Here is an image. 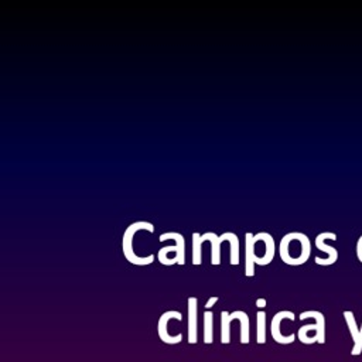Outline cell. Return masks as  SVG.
I'll list each match as a JSON object with an SVG mask.
<instances>
[{"instance_id":"e0dca14e","label":"cell","mask_w":362,"mask_h":362,"mask_svg":"<svg viewBox=\"0 0 362 362\" xmlns=\"http://www.w3.org/2000/svg\"><path fill=\"white\" fill-rule=\"evenodd\" d=\"M218 300H219V297H218V296H212V297H209V298H208V301H206V304H205V307L209 310L211 307H214V305L218 303Z\"/></svg>"},{"instance_id":"8992f818","label":"cell","mask_w":362,"mask_h":362,"mask_svg":"<svg viewBox=\"0 0 362 362\" xmlns=\"http://www.w3.org/2000/svg\"><path fill=\"white\" fill-rule=\"evenodd\" d=\"M170 320H178V321H182V314L180 311H175V310H170V311H165L161 314V317L158 318V322H157V332H158V337L160 339L164 342V344H168V345H177L182 341V334H177V335H171L168 332V322Z\"/></svg>"},{"instance_id":"7c38bea8","label":"cell","mask_w":362,"mask_h":362,"mask_svg":"<svg viewBox=\"0 0 362 362\" xmlns=\"http://www.w3.org/2000/svg\"><path fill=\"white\" fill-rule=\"evenodd\" d=\"M305 318H314L315 324L320 327V341L318 344H324L325 342V317L321 311H315V310H308V311H303L300 314V320H305Z\"/></svg>"},{"instance_id":"30bf717a","label":"cell","mask_w":362,"mask_h":362,"mask_svg":"<svg viewBox=\"0 0 362 362\" xmlns=\"http://www.w3.org/2000/svg\"><path fill=\"white\" fill-rule=\"evenodd\" d=\"M297 338L304 345H313L315 342L318 344V341H320V327L315 322L314 324H305V325L300 327V329L297 332Z\"/></svg>"},{"instance_id":"9c48e42d","label":"cell","mask_w":362,"mask_h":362,"mask_svg":"<svg viewBox=\"0 0 362 362\" xmlns=\"http://www.w3.org/2000/svg\"><path fill=\"white\" fill-rule=\"evenodd\" d=\"M344 318H345L348 331L351 334V338L354 341V346L351 349V355L352 356H358L361 354L359 352V327L356 324V320H355V315H354L352 311H344Z\"/></svg>"},{"instance_id":"3957f363","label":"cell","mask_w":362,"mask_h":362,"mask_svg":"<svg viewBox=\"0 0 362 362\" xmlns=\"http://www.w3.org/2000/svg\"><path fill=\"white\" fill-rule=\"evenodd\" d=\"M168 239H173L175 242L174 246H164L158 250L157 259L161 264L164 266H171V264H185V239L181 233L178 232H165L158 236L160 242H165Z\"/></svg>"},{"instance_id":"277c9868","label":"cell","mask_w":362,"mask_h":362,"mask_svg":"<svg viewBox=\"0 0 362 362\" xmlns=\"http://www.w3.org/2000/svg\"><path fill=\"white\" fill-rule=\"evenodd\" d=\"M327 240H337V235L334 232H321L315 236V246L317 249L325 252L328 256L327 257H318L315 256L314 262L320 266H331L334 264L337 260H338V250L334 247V246H329L327 243Z\"/></svg>"},{"instance_id":"d6986e66","label":"cell","mask_w":362,"mask_h":362,"mask_svg":"<svg viewBox=\"0 0 362 362\" xmlns=\"http://www.w3.org/2000/svg\"><path fill=\"white\" fill-rule=\"evenodd\" d=\"M359 352H362V325L359 327Z\"/></svg>"},{"instance_id":"7a4b0ae2","label":"cell","mask_w":362,"mask_h":362,"mask_svg":"<svg viewBox=\"0 0 362 362\" xmlns=\"http://www.w3.org/2000/svg\"><path fill=\"white\" fill-rule=\"evenodd\" d=\"M139 230H147V232L153 233L154 232V225L151 222H147V221H137V222L130 223L124 229V233H123L122 250H123V255H124L126 260L130 262L132 264L147 266V264H151L157 256L156 255H148L146 257H141V256L136 255V252L133 249V238H134L136 232H139Z\"/></svg>"},{"instance_id":"5b68a950","label":"cell","mask_w":362,"mask_h":362,"mask_svg":"<svg viewBox=\"0 0 362 362\" xmlns=\"http://www.w3.org/2000/svg\"><path fill=\"white\" fill-rule=\"evenodd\" d=\"M283 320H291L294 321L296 320V315L293 311H288V310H283V311H279L274 314V317L272 318V324H270V332H272V338L280 344V345H288V344H293L297 338L296 334H288V335H284L281 332V322Z\"/></svg>"},{"instance_id":"ba28073f","label":"cell","mask_w":362,"mask_h":362,"mask_svg":"<svg viewBox=\"0 0 362 362\" xmlns=\"http://www.w3.org/2000/svg\"><path fill=\"white\" fill-rule=\"evenodd\" d=\"M197 315H198V298L191 296L188 297V344L195 345L198 341V331H197Z\"/></svg>"},{"instance_id":"9a60e30c","label":"cell","mask_w":362,"mask_h":362,"mask_svg":"<svg viewBox=\"0 0 362 362\" xmlns=\"http://www.w3.org/2000/svg\"><path fill=\"white\" fill-rule=\"evenodd\" d=\"M202 239L201 233L194 232L192 233V264L199 266L202 263Z\"/></svg>"},{"instance_id":"52a82bcc","label":"cell","mask_w":362,"mask_h":362,"mask_svg":"<svg viewBox=\"0 0 362 362\" xmlns=\"http://www.w3.org/2000/svg\"><path fill=\"white\" fill-rule=\"evenodd\" d=\"M232 232H225L221 236H218L215 232H206L201 235L202 242L209 240L211 242V264L219 266L221 264V245L222 242H228Z\"/></svg>"},{"instance_id":"4fadbf2b","label":"cell","mask_w":362,"mask_h":362,"mask_svg":"<svg viewBox=\"0 0 362 362\" xmlns=\"http://www.w3.org/2000/svg\"><path fill=\"white\" fill-rule=\"evenodd\" d=\"M256 342L259 345L266 342V313L262 310L256 314Z\"/></svg>"},{"instance_id":"6da1fadb","label":"cell","mask_w":362,"mask_h":362,"mask_svg":"<svg viewBox=\"0 0 362 362\" xmlns=\"http://www.w3.org/2000/svg\"><path fill=\"white\" fill-rule=\"evenodd\" d=\"M311 255V242L305 233L288 232L279 243V256L288 266L304 264Z\"/></svg>"},{"instance_id":"ac0fdd59","label":"cell","mask_w":362,"mask_h":362,"mask_svg":"<svg viewBox=\"0 0 362 362\" xmlns=\"http://www.w3.org/2000/svg\"><path fill=\"white\" fill-rule=\"evenodd\" d=\"M256 307L257 308H264L266 307V298H257L256 300Z\"/></svg>"},{"instance_id":"5bb4252c","label":"cell","mask_w":362,"mask_h":362,"mask_svg":"<svg viewBox=\"0 0 362 362\" xmlns=\"http://www.w3.org/2000/svg\"><path fill=\"white\" fill-rule=\"evenodd\" d=\"M214 342V313H204V344L209 345Z\"/></svg>"},{"instance_id":"8fae6325","label":"cell","mask_w":362,"mask_h":362,"mask_svg":"<svg viewBox=\"0 0 362 362\" xmlns=\"http://www.w3.org/2000/svg\"><path fill=\"white\" fill-rule=\"evenodd\" d=\"M236 318V311L221 313V342L228 345L230 342V322Z\"/></svg>"},{"instance_id":"2e32d148","label":"cell","mask_w":362,"mask_h":362,"mask_svg":"<svg viewBox=\"0 0 362 362\" xmlns=\"http://www.w3.org/2000/svg\"><path fill=\"white\" fill-rule=\"evenodd\" d=\"M356 257L362 263V235L359 236V239L356 242Z\"/></svg>"}]
</instances>
